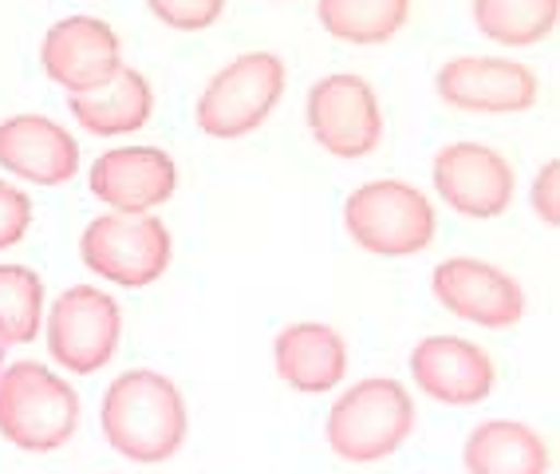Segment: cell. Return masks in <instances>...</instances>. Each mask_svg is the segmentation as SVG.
Segmentation results:
<instances>
[{"label": "cell", "mask_w": 560, "mask_h": 474, "mask_svg": "<svg viewBox=\"0 0 560 474\" xmlns=\"http://www.w3.org/2000/svg\"><path fill=\"white\" fill-rule=\"evenodd\" d=\"M147 9L174 32H206L221 21L225 0H147Z\"/></svg>", "instance_id": "22"}, {"label": "cell", "mask_w": 560, "mask_h": 474, "mask_svg": "<svg viewBox=\"0 0 560 474\" xmlns=\"http://www.w3.org/2000/svg\"><path fill=\"white\" fill-rule=\"evenodd\" d=\"M178 186V166L154 147H119L91 166V194L119 213H147L162 206Z\"/></svg>", "instance_id": "14"}, {"label": "cell", "mask_w": 560, "mask_h": 474, "mask_svg": "<svg viewBox=\"0 0 560 474\" xmlns=\"http://www.w3.org/2000/svg\"><path fill=\"white\" fill-rule=\"evenodd\" d=\"M68 107L83 131L127 135V131H139V127L151 123L154 95H151V83H147L142 71L119 63V71H115L110 80H103L100 88L68 95Z\"/></svg>", "instance_id": "17"}, {"label": "cell", "mask_w": 560, "mask_h": 474, "mask_svg": "<svg viewBox=\"0 0 560 474\" xmlns=\"http://www.w3.org/2000/svg\"><path fill=\"white\" fill-rule=\"evenodd\" d=\"M119 304L91 285H75L60 293L48 313L51 360L75 375H91L100 372L103 363H110V356L119 352Z\"/></svg>", "instance_id": "7"}, {"label": "cell", "mask_w": 560, "mask_h": 474, "mask_svg": "<svg viewBox=\"0 0 560 474\" xmlns=\"http://www.w3.org/2000/svg\"><path fill=\"white\" fill-rule=\"evenodd\" d=\"M284 63L272 51H245L218 71L198 100V127L210 139H241L257 131L284 95Z\"/></svg>", "instance_id": "5"}, {"label": "cell", "mask_w": 560, "mask_h": 474, "mask_svg": "<svg viewBox=\"0 0 560 474\" xmlns=\"http://www.w3.org/2000/svg\"><path fill=\"white\" fill-rule=\"evenodd\" d=\"M308 127L336 159H368L383 142L380 100L360 76H328L308 91Z\"/></svg>", "instance_id": "8"}, {"label": "cell", "mask_w": 560, "mask_h": 474, "mask_svg": "<svg viewBox=\"0 0 560 474\" xmlns=\"http://www.w3.org/2000/svg\"><path fill=\"white\" fill-rule=\"evenodd\" d=\"M351 242L375 257H410L434 242V206L410 182H368L343 203Z\"/></svg>", "instance_id": "4"}, {"label": "cell", "mask_w": 560, "mask_h": 474, "mask_svg": "<svg viewBox=\"0 0 560 474\" xmlns=\"http://www.w3.org/2000/svg\"><path fill=\"white\" fill-rule=\"evenodd\" d=\"M470 474H549V443L517 419H490L466 439Z\"/></svg>", "instance_id": "18"}, {"label": "cell", "mask_w": 560, "mask_h": 474, "mask_svg": "<svg viewBox=\"0 0 560 474\" xmlns=\"http://www.w3.org/2000/svg\"><path fill=\"white\" fill-rule=\"evenodd\" d=\"M83 265L122 289H147L171 265V230L151 213H103L80 238Z\"/></svg>", "instance_id": "6"}, {"label": "cell", "mask_w": 560, "mask_h": 474, "mask_svg": "<svg viewBox=\"0 0 560 474\" xmlns=\"http://www.w3.org/2000/svg\"><path fill=\"white\" fill-rule=\"evenodd\" d=\"M272 360H277V372L284 384L308 395L331 392L343 380V372H348L343 336L316 321L280 328L277 344H272Z\"/></svg>", "instance_id": "16"}, {"label": "cell", "mask_w": 560, "mask_h": 474, "mask_svg": "<svg viewBox=\"0 0 560 474\" xmlns=\"http://www.w3.org/2000/svg\"><path fill=\"white\" fill-rule=\"evenodd\" d=\"M533 210H537L540 222L552 226V230L560 226V166L557 162H549V166L537 174V182H533Z\"/></svg>", "instance_id": "24"}, {"label": "cell", "mask_w": 560, "mask_h": 474, "mask_svg": "<svg viewBox=\"0 0 560 474\" xmlns=\"http://www.w3.org/2000/svg\"><path fill=\"white\" fill-rule=\"evenodd\" d=\"M557 21L560 0H474L478 32L505 48H529L549 41Z\"/></svg>", "instance_id": "19"}, {"label": "cell", "mask_w": 560, "mask_h": 474, "mask_svg": "<svg viewBox=\"0 0 560 474\" xmlns=\"http://www.w3.org/2000/svg\"><path fill=\"white\" fill-rule=\"evenodd\" d=\"M410 0H320V24L343 44H387L407 24Z\"/></svg>", "instance_id": "20"}, {"label": "cell", "mask_w": 560, "mask_h": 474, "mask_svg": "<svg viewBox=\"0 0 560 474\" xmlns=\"http://www.w3.org/2000/svg\"><path fill=\"white\" fill-rule=\"evenodd\" d=\"M410 375L431 400L451 407H474L493 392V360L462 336H427L410 352Z\"/></svg>", "instance_id": "13"}, {"label": "cell", "mask_w": 560, "mask_h": 474, "mask_svg": "<svg viewBox=\"0 0 560 474\" xmlns=\"http://www.w3.org/2000/svg\"><path fill=\"white\" fill-rule=\"evenodd\" d=\"M28 226H32L28 194L9 186V182H0V250L21 242L24 233H28Z\"/></svg>", "instance_id": "23"}, {"label": "cell", "mask_w": 560, "mask_h": 474, "mask_svg": "<svg viewBox=\"0 0 560 474\" xmlns=\"http://www.w3.org/2000/svg\"><path fill=\"white\" fill-rule=\"evenodd\" d=\"M0 166L36 186H63L80 171V147L60 123L44 115H12L0 123Z\"/></svg>", "instance_id": "15"}, {"label": "cell", "mask_w": 560, "mask_h": 474, "mask_svg": "<svg viewBox=\"0 0 560 474\" xmlns=\"http://www.w3.org/2000/svg\"><path fill=\"white\" fill-rule=\"evenodd\" d=\"M434 83L451 107L481 115L529 112L540 95L533 68L517 60H493V56H458L439 71Z\"/></svg>", "instance_id": "11"}, {"label": "cell", "mask_w": 560, "mask_h": 474, "mask_svg": "<svg viewBox=\"0 0 560 474\" xmlns=\"http://www.w3.org/2000/svg\"><path fill=\"white\" fill-rule=\"evenodd\" d=\"M513 166L481 142H454L434 159V190L462 218H501L513 203Z\"/></svg>", "instance_id": "9"}, {"label": "cell", "mask_w": 560, "mask_h": 474, "mask_svg": "<svg viewBox=\"0 0 560 474\" xmlns=\"http://www.w3.org/2000/svg\"><path fill=\"white\" fill-rule=\"evenodd\" d=\"M103 435L130 463H166L182 451L190 419L186 400L162 372H122L103 395Z\"/></svg>", "instance_id": "1"}, {"label": "cell", "mask_w": 560, "mask_h": 474, "mask_svg": "<svg viewBox=\"0 0 560 474\" xmlns=\"http://www.w3.org/2000/svg\"><path fill=\"white\" fill-rule=\"evenodd\" d=\"M44 316V281L24 265H0V344H32Z\"/></svg>", "instance_id": "21"}, {"label": "cell", "mask_w": 560, "mask_h": 474, "mask_svg": "<svg viewBox=\"0 0 560 474\" xmlns=\"http://www.w3.org/2000/svg\"><path fill=\"white\" fill-rule=\"evenodd\" d=\"M40 63L48 80L60 83L68 95L91 91L119 71V36L95 16H68L48 28L40 44Z\"/></svg>", "instance_id": "12"}, {"label": "cell", "mask_w": 560, "mask_h": 474, "mask_svg": "<svg viewBox=\"0 0 560 474\" xmlns=\"http://www.w3.org/2000/svg\"><path fill=\"white\" fill-rule=\"evenodd\" d=\"M415 431V404L390 375H371L343 392L328 415V443L343 463H380Z\"/></svg>", "instance_id": "3"}, {"label": "cell", "mask_w": 560, "mask_h": 474, "mask_svg": "<svg viewBox=\"0 0 560 474\" xmlns=\"http://www.w3.org/2000/svg\"><path fill=\"white\" fill-rule=\"evenodd\" d=\"M80 427V395L40 363L0 368V435L28 454L60 451Z\"/></svg>", "instance_id": "2"}, {"label": "cell", "mask_w": 560, "mask_h": 474, "mask_svg": "<svg viewBox=\"0 0 560 474\" xmlns=\"http://www.w3.org/2000/svg\"><path fill=\"white\" fill-rule=\"evenodd\" d=\"M0 368H4V344H0Z\"/></svg>", "instance_id": "25"}, {"label": "cell", "mask_w": 560, "mask_h": 474, "mask_svg": "<svg viewBox=\"0 0 560 474\" xmlns=\"http://www.w3.org/2000/svg\"><path fill=\"white\" fill-rule=\"evenodd\" d=\"M434 301L451 316L474 321L481 328H513L525 316V293L510 273L474 257H451L431 277Z\"/></svg>", "instance_id": "10"}]
</instances>
